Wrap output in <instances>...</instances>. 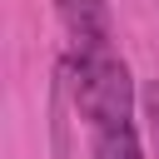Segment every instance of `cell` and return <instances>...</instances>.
<instances>
[{
    "instance_id": "6da1fadb",
    "label": "cell",
    "mask_w": 159,
    "mask_h": 159,
    "mask_svg": "<svg viewBox=\"0 0 159 159\" xmlns=\"http://www.w3.org/2000/svg\"><path fill=\"white\" fill-rule=\"evenodd\" d=\"M70 50H99L114 45V20H109V0H55Z\"/></svg>"
},
{
    "instance_id": "7a4b0ae2",
    "label": "cell",
    "mask_w": 159,
    "mask_h": 159,
    "mask_svg": "<svg viewBox=\"0 0 159 159\" xmlns=\"http://www.w3.org/2000/svg\"><path fill=\"white\" fill-rule=\"evenodd\" d=\"M89 159H144V144H139L134 119L94 124L89 129Z\"/></svg>"
},
{
    "instance_id": "3957f363",
    "label": "cell",
    "mask_w": 159,
    "mask_h": 159,
    "mask_svg": "<svg viewBox=\"0 0 159 159\" xmlns=\"http://www.w3.org/2000/svg\"><path fill=\"white\" fill-rule=\"evenodd\" d=\"M139 104H144V119H149V139H154V159H159V80H149L139 89Z\"/></svg>"
}]
</instances>
